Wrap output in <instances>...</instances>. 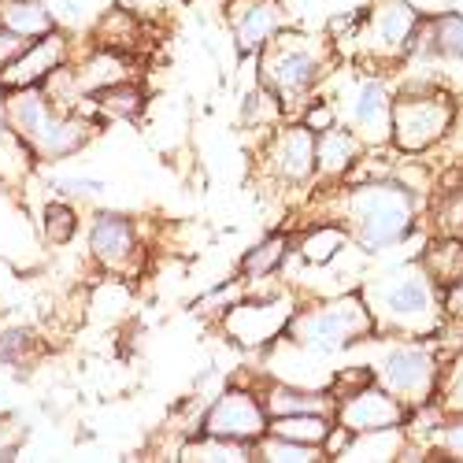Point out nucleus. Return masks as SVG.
<instances>
[{
    "mask_svg": "<svg viewBox=\"0 0 463 463\" xmlns=\"http://www.w3.org/2000/svg\"><path fill=\"white\" fill-rule=\"evenodd\" d=\"M33 349V334L30 330H5L0 334V360L19 367V360H26V353Z\"/></svg>",
    "mask_w": 463,
    "mask_h": 463,
    "instance_id": "2f4dec72",
    "label": "nucleus"
},
{
    "mask_svg": "<svg viewBox=\"0 0 463 463\" xmlns=\"http://www.w3.org/2000/svg\"><path fill=\"white\" fill-rule=\"evenodd\" d=\"M74 230H79V215H74V208L52 201L45 204V238L52 245H67L74 238Z\"/></svg>",
    "mask_w": 463,
    "mask_h": 463,
    "instance_id": "c756f323",
    "label": "nucleus"
},
{
    "mask_svg": "<svg viewBox=\"0 0 463 463\" xmlns=\"http://www.w3.org/2000/svg\"><path fill=\"white\" fill-rule=\"evenodd\" d=\"M293 345L307 353H337L349 341L374 334V312L364 297H337L323 307H307L286 323Z\"/></svg>",
    "mask_w": 463,
    "mask_h": 463,
    "instance_id": "39448f33",
    "label": "nucleus"
},
{
    "mask_svg": "<svg viewBox=\"0 0 463 463\" xmlns=\"http://www.w3.org/2000/svg\"><path fill=\"white\" fill-rule=\"evenodd\" d=\"M263 408H267V415H297V411H323V415H330L337 404L326 393L300 390V385H289V382H275V385H267Z\"/></svg>",
    "mask_w": 463,
    "mask_h": 463,
    "instance_id": "6ab92c4d",
    "label": "nucleus"
},
{
    "mask_svg": "<svg viewBox=\"0 0 463 463\" xmlns=\"http://www.w3.org/2000/svg\"><path fill=\"white\" fill-rule=\"evenodd\" d=\"M74 74H79L82 93H100V90H108V86H115V82H127V79H130L127 60L115 52V49H100V52L86 56L82 67L74 71Z\"/></svg>",
    "mask_w": 463,
    "mask_h": 463,
    "instance_id": "412c9836",
    "label": "nucleus"
},
{
    "mask_svg": "<svg viewBox=\"0 0 463 463\" xmlns=\"http://www.w3.org/2000/svg\"><path fill=\"white\" fill-rule=\"evenodd\" d=\"M427 26H430V56L463 60V12H445Z\"/></svg>",
    "mask_w": 463,
    "mask_h": 463,
    "instance_id": "cd10ccee",
    "label": "nucleus"
},
{
    "mask_svg": "<svg viewBox=\"0 0 463 463\" xmlns=\"http://www.w3.org/2000/svg\"><path fill=\"white\" fill-rule=\"evenodd\" d=\"M226 15H230V30H234V42L245 56H260L286 23L279 0H230Z\"/></svg>",
    "mask_w": 463,
    "mask_h": 463,
    "instance_id": "4468645a",
    "label": "nucleus"
},
{
    "mask_svg": "<svg viewBox=\"0 0 463 463\" xmlns=\"http://www.w3.org/2000/svg\"><path fill=\"white\" fill-rule=\"evenodd\" d=\"M360 152H364V141L356 130L330 127V130L316 134V171L326 178H341L360 164Z\"/></svg>",
    "mask_w": 463,
    "mask_h": 463,
    "instance_id": "f3484780",
    "label": "nucleus"
},
{
    "mask_svg": "<svg viewBox=\"0 0 463 463\" xmlns=\"http://www.w3.org/2000/svg\"><path fill=\"white\" fill-rule=\"evenodd\" d=\"M289 323V304L282 300H263V304H238L230 312L226 326L241 345H263L271 341L279 330H286Z\"/></svg>",
    "mask_w": 463,
    "mask_h": 463,
    "instance_id": "dca6fc26",
    "label": "nucleus"
},
{
    "mask_svg": "<svg viewBox=\"0 0 463 463\" xmlns=\"http://www.w3.org/2000/svg\"><path fill=\"white\" fill-rule=\"evenodd\" d=\"M401 449H404V427H390V430L353 434V441L345 445L337 459H397Z\"/></svg>",
    "mask_w": 463,
    "mask_h": 463,
    "instance_id": "b1692460",
    "label": "nucleus"
},
{
    "mask_svg": "<svg viewBox=\"0 0 463 463\" xmlns=\"http://www.w3.org/2000/svg\"><path fill=\"white\" fill-rule=\"evenodd\" d=\"M382 385L393 397H401L408 408H422L430 404L434 390H438V360L434 349L422 341H404L385 356L382 364Z\"/></svg>",
    "mask_w": 463,
    "mask_h": 463,
    "instance_id": "0eeeda50",
    "label": "nucleus"
},
{
    "mask_svg": "<svg viewBox=\"0 0 463 463\" xmlns=\"http://www.w3.org/2000/svg\"><path fill=\"white\" fill-rule=\"evenodd\" d=\"M341 219L364 252H382L411 234L415 197L408 185L397 182L353 185L349 193H341Z\"/></svg>",
    "mask_w": 463,
    "mask_h": 463,
    "instance_id": "f257e3e1",
    "label": "nucleus"
},
{
    "mask_svg": "<svg viewBox=\"0 0 463 463\" xmlns=\"http://www.w3.org/2000/svg\"><path fill=\"white\" fill-rule=\"evenodd\" d=\"M353 130L364 145H382L393 137V97L382 79H364L353 97Z\"/></svg>",
    "mask_w": 463,
    "mask_h": 463,
    "instance_id": "2eb2a0df",
    "label": "nucleus"
},
{
    "mask_svg": "<svg viewBox=\"0 0 463 463\" xmlns=\"http://www.w3.org/2000/svg\"><path fill=\"white\" fill-rule=\"evenodd\" d=\"M100 37H104V49H119L137 42V19L130 12H115L100 23Z\"/></svg>",
    "mask_w": 463,
    "mask_h": 463,
    "instance_id": "7c9ffc66",
    "label": "nucleus"
},
{
    "mask_svg": "<svg viewBox=\"0 0 463 463\" xmlns=\"http://www.w3.org/2000/svg\"><path fill=\"white\" fill-rule=\"evenodd\" d=\"M441 408H445L449 415H463V371L452 378V385H449V393H445Z\"/></svg>",
    "mask_w": 463,
    "mask_h": 463,
    "instance_id": "4c0bfd02",
    "label": "nucleus"
},
{
    "mask_svg": "<svg viewBox=\"0 0 463 463\" xmlns=\"http://www.w3.org/2000/svg\"><path fill=\"white\" fill-rule=\"evenodd\" d=\"M337 427H345L349 434H371V430H390V427H404L411 408L393 397L385 385L367 382L364 390L349 393L337 401Z\"/></svg>",
    "mask_w": 463,
    "mask_h": 463,
    "instance_id": "6e6552de",
    "label": "nucleus"
},
{
    "mask_svg": "<svg viewBox=\"0 0 463 463\" xmlns=\"http://www.w3.org/2000/svg\"><path fill=\"white\" fill-rule=\"evenodd\" d=\"M260 71H263V86L282 100V108L300 104L323 79L326 45L319 37H307L297 30H279L271 37V45L260 52Z\"/></svg>",
    "mask_w": 463,
    "mask_h": 463,
    "instance_id": "20e7f679",
    "label": "nucleus"
},
{
    "mask_svg": "<svg viewBox=\"0 0 463 463\" xmlns=\"http://www.w3.org/2000/svg\"><path fill=\"white\" fill-rule=\"evenodd\" d=\"M441 293H445V297H441L445 316L456 319V323H463V282H456V286H449V289H441Z\"/></svg>",
    "mask_w": 463,
    "mask_h": 463,
    "instance_id": "e433bc0d",
    "label": "nucleus"
},
{
    "mask_svg": "<svg viewBox=\"0 0 463 463\" xmlns=\"http://www.w3.org/2000/svg\"><path fill=\"white\" fill-rule=\"evenodd\" d=\"M419 23L422 19H419V12L408 5V0H385V5H378L371 12L364 42L382 60H404L408 45H411V33L419 30Z\"/></svg>",
    "mask_w": 463,
    "mask_h": 463,
    "instance_id": "f8f14e48",
    "label": "nucleus"
},
{
    "mask_svg": "<svg viewBox=\"0 0 463 463\" xmlns=\"http://www.w3.org/2000/svg\"><path fill=\"white\" fill-rule=\"evenodd\" d=\"M330 415L323 411H297V415H271L267 422V434H279V438H289V441H300V445H319L330 438Z\"/></svg>",
    "mask_w": 463,
    "mask_h": 463,
    "instance_id": "aec40b11",
    "label": "nucleus"
},
{
    "mask_svg": "<svg viewBox=\"0 0 463 463\" xmlns=\"http://www.w3.org/2000/svg\"><path fill=\"white\" fill-rule=\"evenodd\" d=\"M267 422H271V415H267L263 401H256V393H249V390H226L204 411L201 430L204 434H215V438L256 445L267 434Z\"/></svg>",
    "mask_w": 463,
    "mask_h": 463,
    "instance_id": "1a4fd4ad",
    "label": "nucleus"
},
{
    "mask_svg": "<svg viewBox=\"0 0 463 463\" xmlns=\"http://www.w3.org/2000/svg\"><path fill=\"white\" fill-rule=\"evenodd\" d=\"M304 127H307V130H316V134H323V130L337 127V111H334V104H326V100H316L312 108L304 111Z\"/></svg>",
    "mask_w": 463,
    "mask_h": 463,
    "instance_id": "72a5a7b5",
    "label": "nucleus"
},
{
    "mask_svg": "<svg viewBox=\"0 0 463 463\" xmlns=\"http://www.w3.org/2000/svg\"><path fill=\"white\" fill-rule=\"evenodd\" d=\"M452 119L456 104L449 93L411 86L393 100V145L401 152H427L452 130Z\"/></svg>",
    "mask_w": 463,
    "mask_h": 463,
    "instance_id": "423d86ee",
    "label": "nucleus"
},
{
    "mask_svg": "<svg viewBox=\"0 0 463 463\" xmlns=\"http://www.w3.org/2000/svg\"><path fill=\"white\" fill-rule=\"evenodd\" d=\"M0 26L15 30L19 37H42V33H52V12L42 0H5L0 5Z\"/></svg>",
    "mask_w": 463,
    "mask_h": 463,
    "instance_id": "4be33fe9",
    "label": "nucleus"
},
{
    "mask_svg": "<svg viewBox=\"0 0 463 463\" xmlns=\"http://www.w3.org/2000/svg\"><path fill=\"white\" fill-rule=\"evenodd\" d=\"M0 197H5V185H0Z\"/></svg>",
    "mask_w": 463,
    "mask_h": 463,
    "instance_id": "58836bf2",
    "label": "nucleus"
},
{
    "mask_svg": "<svg viewBox=\"0 0 463 463\" xmlns=\"http://www.w3.org/2000/svg\"><path fill=\"white\" fill-rule=\"evenodd\" d=\"M323 456L326 452L319 445H300V441H289L279 434H263L256 441V459H263V463H316Z\"/></svg>",
    "mask_w": 463,
    "mask_h": 463,
    "instance_id": "a878e982",
    "label": "nucleus"
},
{
    "mask_svg": "<svg viewBox=\"0 0 463 463\" xmlns=\"http://www.w3.org/2000/svg\"><path fill=\"white\" fill-rule=\"evenodd\" d=\"M419 267L427 271V279L438 289H449L456 282H463V238L445 234L441 241H430L427 252H422Z\"/></svg>",
    "mask_w": 463,
    "mask_h": 463,
    "instance_id": "a211bd4d",
    "label": "nucleus"
},
{
    "mask_svg": "<svg viewBox=\"0 0 463 463\" xmlns=\"http://www.w3.org/2000/svg\"><path fill=\"white\" fill-rule=\"evenodd\" d=\"M263 164L279 182H307L316 175V130L307 127H282L267 141Z\"/></svg>",
    "mask_w": 463,
    "mask_h": 463,
    "instance_id": "ddd939ff",
    "label": "nucleus"
},
{
    "mask_svg": "<svg viewBox=\"0 0 463 463\" xmlns=\"http://www.w3.org/2000/svg\"><path fill=\"white\" fill-rule=\"evenodd\" d=\"M178 459H185V463H193V459H197V463H245V459H256V445L204 434L197 441H189Z\"/></svg>",
    "mask_w": 463,
    "mask_h": 463,
    "instance_id": "5701e85b",
    "label": "nucleus"
},
{
    "mask_svg": "<svg viewBox=\"0 0 463 463\" xmlns=\"http://www.w3.org/2000/svg\"><path fill=\"white\" fill-rule=\"evenodd\" d=\"M345 241H349V230H341L334 222H319L316 230H307V234L300 238V256L307 263L323 267V263L337 260V252L345 249Z\"/></svg>",
    "mask_w": 463,
    "mask_h": 463,
    "instance_id": "393cba45",
    "label": "nucleus"
},
{
    "mask_svg": "<svg viewBox=\"0 0 463 463\" xmlns=\"http://www.w3.org/2000/svg\"><path fill=\"white\" fill-rule=\"evenodd\" d=\"M67 37L63 33H42V37H33V42L8 63V67H0V90L5 93H15V90H30V86H42L49 74L56 67L67 63Z\"/></svg>",
    "mask_w": 463,
    "mask_h": 463,
    "instance_id": "9d476101",
    "label": "nucleus"
},
{
    "mask_svg": "<svg viewBox=\"0 0 463 463\" xmlns=\"http://www.w3.org/2000/svg\"><path fill=\"white\" fill-rule=\"evenodd\" d=\"M441 230H445V234L463 238V189H456L449 197V204L441 208Z\"/></svg>",
    "mask_w": 463,
    "mask_h": 463,
    "instance_id": "f704fd0d",
    "label": "nucleus"
},
{
    "mask_svg": "<svg viewBox=\"0 0 463 463\" xmlns=\"http://www.w3.org/2000/svg\"><path fill=\"white\" fill-rule=\"evenodd\" d=\"M26 45H30V37H19L15 30L0 26V67H8V63H12Z\"/></svg>",
    "mask_w": 463,
    "mask_h": 463,
    "instance_id": "c9c22d12",
    "label": "nucleus"
},
{
    "mask_svg": "<svg viewBox=\"0 0 463 463\" xmlns=\"http://www.w3.org/2000/svg\"><path fill=\"white\" fill-rule=\"evenodd\" d=\"M5 115H8V127L30 145L33 156H42V160L71 156V152H79L93 134V127L86 119L56 108L45 97V90H37V86L8 93Z\"/></svg>",
    "mask_w": 463,
    "mask_h": 463,
    "instance_id": "f03ea898",
    "label": "nucleus"
},
{
    "mask_svg": "<svg viewBox=\"0 0 463 463\" xmlns=\"http://www.w3.org/2000/svg\"><path fill=\"white\" fill-rule=\"evenodd\" d=\"M434 441H438V449H441V452H449V456L463 459V415H449V419L441 422V427H438Z\"/></svg>",
    "mask_w": 463,
    "mask_h": 463,
    "instance_id": "473e14b6",
    "label": "nucleus"
},
{
    "mask_svg": "<svg viewBox=\"0 0 463 463\" xmlns=\"http://www.w3.org/2000/svg\"><path fill=\"white\" fill-rule=\"evenodd\" d=\"M430 279L427 271H415V267H401L371 282V312H374V326L382 330H397L408 337H427L438 330V307H434V293H430Z\"/></svg>",
    "mask_w": 463,
    "mask_h": 463,
    "instance_id": "7ed1b4c3",
    "label": "nucleus"
},
{
    "mask_svg": "<svg viewBox=\"0 0 463 463\" xmlns=\"http://www.w3.org/2000/svg\"><path fill=\"white\" fill-rule=\"evenodd\" d=\"M90 252L111 275H130L137 267V230L119 212H100L90 226Z\"/></svg>",
    "mask_w": 463,
    "mask_h": 463,
    "instance_id": "9b49d317",
    "label": "nucleus"
},
{
    "mask_svg": "<svg viewBox=\"0 0 463 463\" xmlns=\"http://www.w3.org/2000/svg\"><path fill=\"white\" fill-rule=\"evenodd\" d=\"M93 100H97V108L108 115V119H137L141 108H145V93L130 79L93 93Z\"/></svg>",
    "mask_w": 463,
    "mask_h": 463,
    "instance_id": "bb28decb",
    "label": "nucleus"
},
{
    "mask_svg": "<svg viewBox=\"0 0 463 463\" xmlns=\"http://www.w3.org/2000/svg\"><path fill=\"white\" fill-rule=\"evenodd\" d=\"M286 249H289V241H286L282 234H275V238H267L263 245H256V249L241 260V279H245V282H260V279H267V275H275L279 267H282V260H286Z\"/></svg>",
    "mask_w": 463,
    "mask_h": 463,
    "instance_id": "c85d7f7f",
    "label": "nucleus"
}]
</instances>
